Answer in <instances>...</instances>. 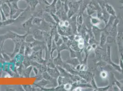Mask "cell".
Instances as JSON below:
<instances>
[{
  "label": "cell",
  "mask_w": 123,
  "mask_h": 91,
  "mask_svg": "<svg viewBox=\"0 0 123 91\" xmlns=\"http://www.w3.org/2000/svg\"><path fill=\"white\" fill-rule=\"evenodd\" d=\"M105 8H106V10H107V11L108 12L109 14L111 15L115 16L116 15V13H115V11L114 10V8H113V6L111 5H110V4H109L108 3H107L105 4Z\"/></svg>",
  "instance_id": "cell-1"
},
{
  "label": "cell",
  "mask_w": 123,
  "mask_h": 91,
  "mask_svg": "<svg viewBox=\"0 0 123 91\" xmlns=\"http://www.w3.org/2000/svg\"><path fill=\"white\" fill-rule=\"evenodd\" d=\"M101 21L99 19L96 17H92L91 19V22L93 25L95 26H97L99 25Z\"/></svg>",
  "instance_id": "cell-2"
},
{
  "label": "cell",
  "mask_w": 123,
  "mask_h": 91,
  "mask_svg": "<svg viewBox=\"0 0 123 91\" xmlns=\"http://www.w3.org/2000/svg\"><path fill=\"white\" fill-rule=\"evenodd\" d=\"M106 40V35L104 33H102L101 37V45H104Z\"/></svg>",
  "instance_id": "cell-3"
},
{
  "label": "cell",
  "mask_w": 123,
  "mask_h": 91,
  "mask_svg": "<svg viewBox=\"0 0 123 91\" xmlns=\"http://www.w3.org/2000/svg\"><path fill=\"white\" fill-rule=\"evenodd\" d=\"M100 76H101V77L103 78H106L107 77V76H108V74H107L106 71H103L101 73Z\"/></svg>",
  "instance_id": "cell-4"
},
{
  "label": "cell",
  "mask_w": 123,
  "mask_h": 91,
  "mask_svg": "<svg viewBox=\"0 0 123 91\" xmlns=\"http://www.w3.org/2000/svg\"><path fill=\"white\" fill-rule=\"evenodd\" d=\"M71 87H72V86H71L70 84H69V83L66 84L64 86L65 89L66 90H70V89L71 88Z\"/></svg>",
  "instance_id": "cell-5"
},
{
  "label": "cell",
  "mask_w": 123,
  "mask_h": 91,
  "mask_svg": "<svg viewBox=\"0 0 123 91\" xmlns=\"http://www.w3.org/2000/svg\"><path fill=\"white\" fill-rule=\"evenodd\" d=\"M109 87V86H108L106 87L99 88H98V90H99V91H106V90H107L108 89Z\"/></svg>",
  "instance_id": "cell-6"
},
{
  "label": "cell",
  "mask_w": 123,
  "mask_h": 91,
  "mask_svg": "<svg viewBox=\"0 0 123 91\" xmlns=\"http://www.w3.org/2000/svg\"><path fill=\"white\" fill-rule=\"evenodd\" d=\"M120 68L121 69V70H123V61L121 59L120 60Z\"/></svg>",
  "instance_id": "cell-7"
},
{
  "label": "cell",
  "mask_w": 123,
  "mask_h": 91,
  "mask_svg": "<svg viewBox=\"0 0 123 91\" xmlns=\"http://www.w3.org/2000/svg\"><path fill=\"white\" fill-rule=\"evenodd\" d=\"M79 43H80V44H84V40L83 38H80L79 40H78Z\"/></svg>",
  "instance_id": "cell-8"
},
{
  "label": "cell",
  "mask_w": 123,
  "mask_h": 91,
  "mask_svg": "<svg viewBox=\"0 0 123 91\" xmlns=\"http://www.w3.org/2000/svg\"><path fill=\"white\" fill-rule=\"evenodd\" d=\"M78 46L79 47L80 49H82L84 47V44H80V43H79Z\"/></svg>",
  "instance_id": "cell-9"
},
{
  "label": "cell",
  "mask_w": 123,
  "mask_h": 91,
  "mask_svg": "<svg viewBox=\"0 0 123 91\" xmlns=\"http://www.w3.org/2000/svg\"><path fill=\"white\" fill-rule=\"evenodd\" d=\"M75 89V90H74V91H81V88L80 87H78Z\"/></svg>",
  "instance_id": "cell-10"
},
{
  "label": "cell",
  "mask_w": 123,
  "mask_h": 91,
  "mask_svg": "<svg viewBox=\"0 0 123 91\" xmlns=\"http://www.w3.org/2000/svg\"><path fill=\"white\" fill-rule=\"evenodd\" d=\"M121 8H123V6L122 7H121Z\"/></svg>",
  "instance_id": "cell-11"
},
{
  "label": "cell",
  "mask_w": 123,
  "mask_h": 91,
  "mask_svg": "<svg viewBox=\"0 0 123 91\" xmlns=\"http://www.w3.org/2000/svg\"></svg>",
  "instance_id": "cell-12"
}]
</instances>
